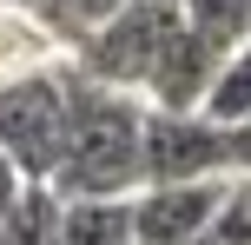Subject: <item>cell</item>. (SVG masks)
<instances>
[{
  "mask_svg": "<svg viewBox=\"0 0 251 245\" xmlns=\"http://www.w3.org/2000/svg\"><path fill=\"white\" fill-rule=\"evenodd\" d=\"M26 186H33V179H26V172L13 166L7 153H0V219H7V212H13V206H20V199H26Z\"/></svg>",
  "mask_w": 251,
  "mask_h": 245,
  "instance_id": "obj_14",
  "label": "cell"
},
{
  "mask_svg": "<svg viewBox=\"0 0 251 245\" xmlns=\"http://www.w3.org/2000/svg\"><path fill=\"white\" fill-rule=\"evenodd\" d=\"M60 245H132V199L60 206Z\"/></svg>",
  "mask_w": 251,
  "mask_h": 245,
  "instance_id": "obj_7",
  "label": "cell"
},
{
  "mask_svg": "<svg viewBox=\"0 0 251 245\" xmlns=\"http://www.w3.org/2000/svg\"><path fill=\"white\" fill-rule=\"evenodd\" d=\"M205 119H212L218 133H231V126H245V119H251V47L225 53L212 93H205Z\"/></svg>",
  "mask_w": 251,
  "mask_h": 245,
  "instance_id": "obj_10",
  "label": "cell"
},
{
  "mask_svg": "<svg viewBox=\"0 0 251 245\" xmlns=\"http://www.w3.org/2000/svg\"><path fill=\"white\" fill-rule=\"evenodd\" d=\"M172 33H178V0H132L119 20H106L100 33L73 53V66H79L86 80H100V86L139 100Z\"/></svg>",
  "mask_w": 251,
  "mask_h": 245,
  "instance_id": "obj_3",
  "label": "cell"
},
{
  "mask_svg": "<svg viewBox=\"0 0 251 245\" xmlns=\"http://www.w3.org/2000/svg\"><path fill=\"white\" fill-rule=\"evenodd\" d=\"M0 245H60V199L47 186H26V199L0 219Z\"/></svg>",
  "mask_w": 251,
  "mask_h": 245,
  "instance_id": "obj_11",
  "label": "cell"
},
{
  "mask_svg": "<svg viewBox=\"0 0 251 245\" xmlns=\"http://www.w3.org/2000/svg\"><path fill=\"white\" fill-rule=\"evenodd\" d=\"M132 245H139V239H132Z\"/></svg>",
  "mask_w": 251,
  "mask_h": 245,
  "instance_id": "obj_15",
  "label": "cell"
},
{
  "mask_svg": "<svg viewBox=\"0 0 251 245\" xmlns=\"http://www.w3.org/2000/svg\"><path fill=\"white\" fill-rule=\"evenodd\" d=\"M66 139H73V100H66V60L47 73H26L0 86V153L26 172L33 186L53 179Z\"/></svg>",
  "mask_w": 251,
  "mask_h": 245,
  "instance_id": "obj_2",
  "label": "cell"
},
{
  "mask_svg": "<svg viewBox=\"0 0 251 245\" xmlns=\"http://www.w3.org/2000/svg\"><path fill=\"white\" fill-rule=\"evenodd\" d=\"M199 245H251V179H231L225 212L199 232Z\"/></svg>",
  "mask_w": 251,
  "mask_h": 245,
  "instance_id": "obj_12",
  "label": "cell"
},
{
  "mask_svg": "<svg viewBox=\"0 0 251 245\" xmlns=\"http://www.w3.org/2000/svg\"><path fill=\"white\" fill-rule=\"evenodd\" d=\"M225 179H251V119L225 133Z\"/></svg>",
  "mask_w": 251,
  "mask_h": 245,
  "instance_id": "obj_13",
  "label": "cell"
},
{
  "mask_svg": "<svg viewBox=\"0 0 251 245\" xmlns=\"http://www.w3.org/2000/svg\"><path fill=\"white\" fill-rule=\"evenodd\" d=\"M66 100H73V139L53 166L47 192L60 206L79 199H139L146 192V106L113 93L66 60Z\"/></svg>",
  "mask_w": 251,
  "mask_h": 245,
  "instance_id": "obj_1",
  "label": "cell"
},
{
  "mask_svg": "<svg viewBox=\"0 0 251 245\" xmlns=\"http://www.w3.org/2000/svg\"><path fill=\"white\" fill-rule=\"evenodd\" d=\"M225 179V133L205 113H146V186Z\"/></svg>",
  "mask_w": 251,
  "mask_h": 245,
  "instance_id": "obj_4",
  "label": "cell"
},
{
  "mask_svg": "<svg viewBox=\"0 0 251 245\" xmlns=\"http://www.w3.org/2000/svg\"><path fill=\"white\" fill-rule=\"evenodd\" d=\"M231 179H205V186H146L132 199V239L139 245H199V232L225 212Z\"/></svg>",
  "mask_w": 251,
  "mask_h": 245,
  "instance_id": "obj_5",
  "label": "cell"
},
{
  "mask_svg": "<svg viewBox=\"0 0 251 245\" xmlns=\"http://www.w3.org/2000/svg\"><path fill=\"white\" fill-rule=\"evenodd\" d=\"M60 60L66 53L53 47L26 13L0 7V86H13V80H26V73H47V66H60Z\"/></svg>",
  "mask_w": 251,
  "mask_h": 245,
  "instance_id": "obj_8",
  "label": "cell"
},
{
  "mask_svg": "<svg viewBox=\"0 0 251 245\" xmlns=\"http://www.w3.org/2000/svg\"><path fill=\"white\" fill-rule=\"evenodd\" d=\"M178 20L218 53L251 47V0H178Z\"/></svg>",
  "mask_w": 251,
  "mask_h": 245,
  "instance_id": "obj_9",
  "label": "cell"
},
{
  "mask_svg": "<svg viewBox=\"0 0 251 245\" xmlns=\"http://www.w3.org/2000/svg\"><path fill=\"white\" fill-rule=\"evenodd\" d=\"M218 66H225V53L205 47V40L178 20V33L165 40V53H159V66H152L139 106H146V113H205V93H212Z\"/></svg>",
  "mask_w": 251,
  "mask_h": 245,
  "instance_id": "obj_6",
  "label": "cell"
}]
</instances>
